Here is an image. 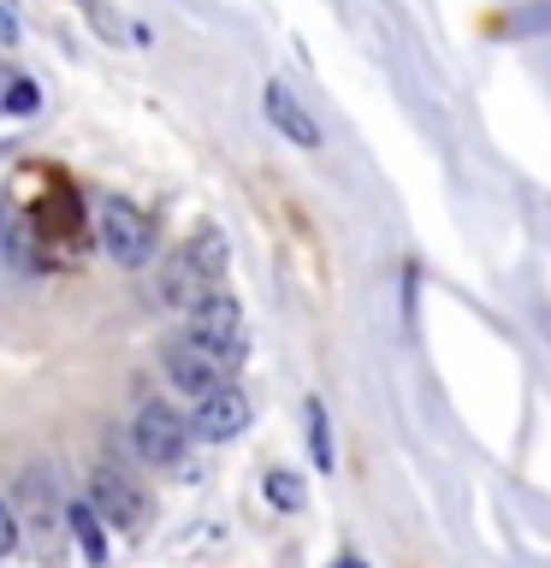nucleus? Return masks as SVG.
I'll use <instances>...</instances> for the list:
<instances>
[{"label":"nucleus","instance_id":"20e7f679","mask_svg":"<svg viewBox=\"0 0 551 568\" xmlns=\"http://www.w3.org/2000/svg\"><path fill=\"white\" fill-rule=\"evenodd\" d=\"M89 509H96L107 527H124V532H142L154 515L149 491H142L131 474H119L113 462H101V468L89 474Z\"/></svg>","mask_w":551,"mask_h":568},{"label":"nucleus","instance_id":"9d476101","mask_svg":"<svg viewBox=\"0 0 551 568\" xmlns=\"http://www.w3.org/2000/svg\"><path fill=\"white\" fill-rule=\"evenodd\" d=\"M184 255L202 266V278H208V284H220L226 261H231V243H226V231H220V225H202V231H196V237L184 243Z\"/></svg>","mask_w":551,"mask_h":568},{"label":"nucleus","instance_id":"f3484780","mask_svg":"<svg viewBox=\"0 0 551 568\" xmlns=\"http://www.w3.org/2000/svg\"><path fill=\"white\" fill-rule=\"evenodd\" d=\"M332 568H368V562H362V557H338Z\"/></svg>","mask_w":551,"mask_h":568},{"label":"nucleus","instance_id":"0eeeda50","mask_svg":"<svg viewBox=\"0 0 551 568\" xmlns=\"http://www.w3.org/2000/svg\"><path fill=\"white\" fill-rule=\"evenodd\" d=\"M261 113L291 149H320V119L309 113V101H302L291 83H267L261 89Z\"/></svg>","mask_w":551,"mask_h":568},{"label":"nucleus","instance_id":"f03ea898","mask_svg":"<svg viewBox=\"0 0 551 568\" xmlns=\"http://www.w3.org/2000/svg\"><path fill=\"white\" fill-rule=\"evenodd\" d=\"M184 344H196L213 367H231V362L243 355V308H238L226 291H208V296L190 308Z\"/></svg>","mask_w":551,"mask_h":568},{"label":"nucleus","instance_id":"7ed1b4c3","mask_svg":"<svg viewBox=\"0 0 551 568\" xmlns=\"http://www.w3.org/2000/svg\"><path fill=\"white\" fill-rule=\"evenodd\" d=\"M96 231H101V248L119 266H149L154 248H160L154 243V220L137 202H124V195H107V202L96 207Z\"/></svg>","mask_w":551,"mask_h":568},{"label":"nucleus","instance_id":"f257e3e1","mask_svg":"<svg viewBox=\"0 0 551 568\" xmlns=\"http://www.w3.org/2000/svg\"><path fill=\"white\" fill-rule=\"evenodd\" d=\"M12 521L18 532L30 527V545H36V557L53 562L60 557V539H66V504H60V491H53V479L42 468H30V474H18V486H12Z\"/></svg>","mask_w":551,"mask_h":568},{"label":"nucleus","instance_id":"4468645a","mask_svg":"<svg viewBox=\"0 0 551 568\" xmlns=\"http://www.w3.org/2000/svg\"><path fill=\"white\" fill-rule=\"evenodd\" d=\"M36 106H42V89H36L30 78H12L7 95H0V113H18V119H24V113H36Z\"/></svg>","mask_w":551,"mask_h":568},{"label":"nucleus","instance_id":"2eb2a0df","mask_svg":"<svg viewBox=\"0 0 551 568\" xmlns=\"http://www.w3.org/2000/svg\"><path fill=\"white\" fill-rule=\"evenodd\" d=\"M267 504L302 509V479H297V474H284V468H273V474H267Z\"/></svg>","mask_w":551,"mask_h":568},{"label":"nucleus","instance_id":"1a4fd4ad","mask_svg":"<svg viewBox=\"0 0 551 568\" xmlns=\"http://www.w3.org/2000/svg\"><path fill=\"white\" fill-rule=\"evenodd\" d=\"M160 362H167L172 385L184 390V397H208V390L226 385V367H213L196 344H184V337H178V344H167V355H160Z\"/></svg>","mask_w":551,"mask_h":568},{"label":"nucleus","instance_id":"9b49d317","mask_svg":"<svg viewBox=\"0 0 551 568\" xmlns=\"http://www.w3.org/2000/svg\"><path fill=\"white\" fill-rule=\"evenodd\" d=\"M66 532L78 539V550H83L96 568L107 562V532H101V515L89 509V504H66Z\"/></svg>","mask_w":551,"mask_h":568},{"label":"nucleus","instance_id":"dca6fc26","mask_svg":"<svg viewBox=\"0 0 551 568\" xmlns=\"http://www.w3.org/2000/svg\"><path fill=\"white\" fill-rule=\"evenodd\" d=\"M7 550H18V521H12L7 497H0V557H7Z\"/></svg>","mask_w":551,"mask_h":568},{"label":"nucleus","instance_id":"423d86ee","mask_svg":"<svg viewBox=\"0 0 551 568\" xmlns=\"http://www.w3.org/2000/svg\"><path fill=\"white\" fill-rule=\"evenodd\" d=\"M184 426H190V438H202V444H226L249 426V397L238 385H220V390H208V397H196V420H184Z\"/></svg>","mask_w":551,"mask_h":568},{"label":"nucleus","instance_id":"ddd939ff","mask_svg":"<svg viewBox=\"0 0 551 568\" xmlns=\"http://www.w3.org/2000/svg\"><path fill=\"white\" fill-rule=\"evenodd\" d=\"M78 12L89 18V30L101 36V42H113V48H124V18L107 7V0H78Z\"/></svg>","mask_w":551,"mask_h":568},{"label":"nucleus","instance_id":"39448f33","mask_svg":"<svg viewBox=\"0 0 551 568\" xmlns=\"http://www.w3.org/2000/svg\"><path fill=\"white\" fill-rule=\"evenodd\" d=\"M184 444H190V426L172 403H142L137 420H131V450L149 462V468H178L184 462Z\"/></svg>","mask_w":551,"mask_h":568},{"label":"nucleus","instance_id":"6e6552de","mask_svg":"<svg viewBox=\"0 0 551 568\" xmlns=\"http://www.w3.org/2000/svg\"><path fill=\"white\" fill-rule=\"evenodd\" d=\"M208 291H220V284H208V278H202V266H196L184 248H178L172 261H160V273H154V291H149V296L160 302V308H196V302H202Z\"/></svg>","mask_w":551,"mask_h":568},{"label":"nucleus","instance_id":"f8f14e48","mask_svg":"<svg viewBox=\"0 0 551 568\" xmlns=\"http://www.w3.org/2000/svg\"><path fill=\"white\" fill-rule=\"evenodd\" d=\"M309 450H314V468L332 474V426H327V408H320V397H309Z\"/></svg>","mask_w":551,"mask_h":568},{"label":"nucleus","instance_id":"a211bd4d","mask_svg":"<svg viewBox=\"0 0 551 568\" xmlns=\"http://www.w3.org/2000/svg\"><path fill=\"white\" fill-rule=\"evenodd\" d=\"M0 248H7V207H0Z\"/></svg>","mask_w":551,"mask_h":568}]
</instances>
